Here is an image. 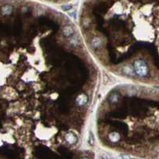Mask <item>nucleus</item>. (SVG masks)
I'll return each instance as SVG.
<instances>
[{
	"label": "nucleus",
	"mask_w": 159,
	"mask_h": 159,
	"mask_svg": "<svg viewBox=\"0 0 159 159\" xmlns=\"http://www.w3.org/2000/svg\"><path fill=\"white\" fill-rule=\"evenodd\" d=\"M124 71H125V72L126 73V74H128V75H132L133 74V72H132V69H130L129 66H127V67H125V69H124Z\"/></svg>",
	"instance_id": "obj_8"
},
{
	"label": "nucleus",
	"mask_w": 159,
	"mask_h": 159,
	"mask_svg": "<svg viewBox=\"0 0 159 159\" xmlns=\"http://www.w3.org/2000/svg\"><path fill=\"white\" fill-rule=\"evenodd\" d=\"M62 33H63V35H65V37H69L71 36L72 34H73L74 33V30L72 26H66L63 28V30H62Z\"/></svg>",
	"instance_id": "obj_2"
},
{
	"label": "nucleus",
	"mask_w": 159,
	"mask_h": 159,
	"mask_svg": "<svg viewBox=\"0 0 159 159\" xmlns=\"http://www.w3.org/2000/svg\"><path fill=\"white\" fill-rule=\"evenodd\" d=\"M101 43H102V42H101L100 38H94L92 39V45L93 47H95V48L99 47V46H101Z\"/></svg>",
	"instance_id": "obj_6"
},
{
	"label": "nucleus",
	"mask_w": 159,
	"mask_h": 159,
	"mask_svg": "<svg viewBox=\"0 0 159 159\" xmlns=\"http://www.w3.org/2000/svg\"><path fill=\"white\" fill-rule=\"evenodd\" d=\"M72 8V5H64L61 7V9L63 11H69Z\"/></svg>",
	"instance_id": "obj_10"
},
{
	"label": "nucleus",
	"mask_w": 159,
	"mask_h": 159,
	"mask_svg": "<svg viewBox=\"0 0 159 159\" xmlns=\"http://www.w3.org/2000/svg\"><path fill=\"white\" fill-rule=\"evenodd\" d=\"M70 43L72 45V46H76L77 44H78V40L76 39V37H74V38H72V39H71V41H70Z\"/></svg>",
	"instance_id": "obj_9"
},
{
	"label": "nucleus",
	"mask_w": 159,
	"mask_h": 159,
	"mask_svg": "<svg viewBox=\"0 0 159 159\" xmlns=\"http://www.w3.org/2000/svg\"><path fill=\"white\" fill-rule=\"evenodd\" d=\"M109 138L111 142H117L120 138V136L117 132H112L109 134Z\"/></svg>",
	"instance_id": "obj_5"
},
{
	"label": "nucleus",
	"mask_w": 159,
	"mask_h": 159,
	"mask_svg": "<svg viewBox=\"0 0 159 159\" xmlns=\"http://www.w3.org/2000/svg\"><path fill=\"white\" fill-rule=\"evenodd\" d=\"M65 139L68 142H69L70 144H73L76 142V138L74 134L69 133L65 135Z\"/></svg>",
	"instance_id": "obj_4"
},
{
	"label": "nucleus",
	"mask_w": 159,
	"mask_h": 159,
	"mask_svg": "<svg viewBox=\"0 0 159 159\" xmlns=\"http://www.w3.org/2000/svg\"><path fill=\"white\" fill-rule=\"evenodd\" d=\"M11 11H12L11 7V6H8V5L4 6V7L2 8V12H3V15H9V14H11Z\"/></svg>",
	"instance_id": "obj_7"
},
{
	"label": "nucleus",
	"mask_w": 159,
	"mask_h": 159,
	"mask_svg": "<svg viewBox=\"0 0 159 159\" xmlns=\"http://www.w3.org/2000/svg\"><path fill=\"white\" fill-rule=\"evenodd\" d=\"M157 88H159V87H157Z\"/></svg>",
	"instance_id": "obj_11"
},
{
	"label": "nucleus",
	"mask_w": 159,
	"mask_h": 159,
	"mask_svg": "<svg viewBox=\"0 0 159 159\" xmlns=\"http://www.w3.org/2000/svg\"><path fill=\"white\" fill-rule=\"evenodd\" d=\"M87 100H88V98L85 95L82 94V95H80L79 96H77L76 99V102L78 105L81 106V105H84L87 103Z\"/></svg>",
	"instance_id": "obj_3"
},
{
	"label": "nucleus",
	"mask_w": 159,
	"mask_h": 159,
	"mask_svg": "<svg viewBox=\"0 0 159 159\" xmlns=\"http://www.w3.org/2000/svg\"><path fill=\"white\" fill-rule=\"evenodd\" d=\"M136 73L140 76H145L148 73V69L146 63L142 60H137L134 64Z\"/></svg>",
	"instance_id": "obj_1"
}]
</instances>
